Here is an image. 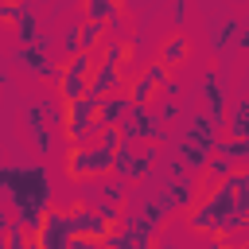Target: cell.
Masks as SVG:
<instances>
[{"label":"cell","mask_w":249,"mask_h":249,"mask_svg":"<svg viewBox=\"0 0 249 249\" xmlns=\"http://www.w3.org/2000/svg\"><path fill=\"white\" fill-rule=\"evenodd\" d=\"M187 226L195 233H206V237H226L233 230H245L249 226V175L237 171L230 175L226 183H214L187 214Z\"/></svg>","instance_id":"1"},{"label":"cell","mask_w":249,"mask_h":249,"mask_svg":"<svg viewBox=\"0 0 249 249\" xmlns=\"http://www.w3.org/2000/svg\"><path fill=\"white\" fill-rule=\"evenodd\" d=\"M97 109H101V101H93V97H82V101L66 105V144L70 148H89L97 140V132H101Z\"/></svg>","instance_id":"2"},{"label":"cell","mask_w":249,"mask_h":249,"mask_svg":"<svg viewBox=\"0 0 249 249\" xmlns=\"http://www.w3.org/2000/svg\"><path fill=\"white\" fill-rule=\"evenodd\" d=\"M160 163V148L156 144H121L117 160H113V175L124 183H140L152 175V167Z\"/></svg>","instance_id":"3"},{"label":"cell","mask_w":249,"mask_h":249,"mask_svg":"<svg viewBox=\"0 0 249 249\" xmlns=\"http://www.w3.org/2000/svg\"><path fill=\"white\" fill-rule=\"evenodd\" d=\"M113 160H117V152H109V148H101V144L70 148V156H66V171H70V179H86V183H93V179H105V175L113 171Z\"/></svg>","instance_id":"4"},{"label":"cell","mask_w":249,"mask_h":249,"mask_svg":"<svg viewBox=\"0 0 249 249\" xmlns=\"http://www.w3.org/2000/svg\"><path fill=\"white\" fill-rule=\"evenodd\" d=\"M171 82V70L156 58V62H148L132 82H128V101L136 105V109H152L156 105V97L163 93V86Z\"/></svg>","instance_id":"5"},{"label":"cell","mask_w":249,"mask_h":249,"mask_svg":"<svg viewBox=\"0 0 249 249\" xmlns=\"http://www.w3.org/2000/svg\"><path fill=\"white\" fill-rule=\"evenodd\" d=\"M121 136H124V144H160V140L167 136V128H163V121L156 117V109H136V105H132L128 121L121 124Z\"/></svg>","instance_id":"6"},{"label":"cell","mask_w":249,"mask_h":249,"mask_svg":"<svg viewBox=\"0 0 249 249\" xmlns=\"http://www.w3.org/2000/svg\"><path fill=\"white\" fill-rule=\"evenodd\" d=\"M35 245H39V249H74L70 210L51 206V210L43 214V226H39V233H35Z\"/></svg>","instance_id":"7"},{"label":"cell","mask_w":249,"mask_h":249,"mask_svg":"<svg viewBox=\"0 0 249 249\" xmlns=\"http://www.w3.org/2000/svg\"><path fill=\"white\" fill-rule=\"evenodd\" d=\"M198 89H202V113H206L214 124H226V109H230V86H226V74L206 70Z\"/></svg>","instance_id":"8"},{"label":"cell","mask_w":249,"mask_h":249,"mask_svg":"<svg viewBox=\"0 0 249 249\" xmlns=\"http://www.w3.org/2000/svg\"><path fill=\"white\" fill-rule=\"evenodd\" d=\"M160 237H156V230L152 226H144V222H136L132 214L105 237V249H152Z\"/></svg>","instance_id":"9"},{"label":"cell","mask_w":249,"mask_h":249,"mask_svg":"<svg viewBox=\"0 0 249 249\" xmlns=\"http://www.w3.org/2000/svg\"><path fill=\"white\" fill-rule=\"evenodd\" d=\"M70 230H74V237H86V241H101L105 245V237L113 233V226L93 210V206H86V202H78L74 210H70Z\"/></svg>","instance_id":"10"},{"label":"cell","mask_w":249,"mask_h":249,"mask_svg":"<svg viewBox=\"0 0 249 249\" xmlns=\"http://www.w3.org/2000/svg\"><path fill=\"white\" fill-rule=\"evenodd\" d=\"M23 128H27L31 144H35V152L47 156L51 144H54V132H51V121H47V113H43L39 101H27V105H23Z\"/></svg>","instance_id":"11"},{"label":"cell","mask_w":249,"mask_h":249,"mask_svg":"<svg viewBox=\"0 0 249 249\" xmlns=\"http://www.w3.org/2000/svg\"><path fill=\"white\" fill-rule=\"evenodd\" d=\"M12 62H16L19 70L35 74V78H54V82H58V74H62V66H54L39 43H35V47H16V51H12Z\"/></svg>","instance_id":"12"},{"label":"cell","mask_w":249,"mask_h":249,"mask_svg":"<svg viewBox=\"0 0 249 249\" xmlns=\"http://www.w3.org/2000/svg\"><path fill=\"white\" fill-rule=\"evenodd\" d=\"M124 89V70L117 66V62H97L93 66V78H89V97L93 101H105V97H113V93H121Z\"/></svg>","instance_id":"13"},{"label":"cell","mask_w":249,"mask_h":249,"mask_svg":"<svg viewBox=\"0 0 249 249\" xmlns=\"http://www.w3.org/2000/svg\"><path fill=\"white\" fill-rule=\"evenodd\" d=\"M218 128H222V124H214L202 109L183 113V140H191V144H198V148H206V152H214V144H218Z\"/></svg>","instance_id":"14"},{"label":"cell","mask_w":249,"mask_h":249,"mask_svg":"<svg viewBox=\"0 0 249 249\" xmlns=\"http://www.w3.org/2000/svg\"><path fill=\"white\" fill-rule=\"evenodd\" d=\"M226 136L230 140H241V144H249V89H241V93H233V101H230V109H226Z\"/></svg>","instance_id":"15"},{"label":"cell","mask_w":249,"mask_h":249,"mask_svg":"<svg viewBox=\"0 0 249 249\" xmlns=\"http://www.w3.org/2000/svg\"><path fill=\"white\" fill-rule=\"evenodd\" d=\"M128 113H132L128 89H121V93H113V97H105V101H101V109H97V121H101V128H121V124L128 121Z\"/></svg>","instance_id":"16"},{"label":"cell","mask_w":249,"mask_h":249,"mask_svg":"<svg viewBox=\"0 0 249 249\" xmlns=\"http://www.w3.org/2000/svg\"><path fill=\"white\" fill-rule=\"evenodd\" d=\"M124 198H128L124 179H101V183H93V191H86V202H113V206H121Z\"/></svg>","instance_id":"17"},{"label":"cell","mask_w":249,"mask_h":249,"mask_svg":"<svg viewBox=\"0 0 249 249\" xmlns=\"http://www.w3.org/2000/svg\"><path fill=\"white\" fill-rule=\"evenodd\" d=\"M187 54H191V39L183 35V31H175V35H167L163 39V47H160V62L171 70V66H179V62H187Z\"/></svg>","instance_id":"18"},{"label":"cell","mask_w":249,"mask_h":249,"mask_svg":"<svg viewBox=\"0 0 249 249\" xmlns=\"http://www.w3.org/2000/svg\"><path fill=\"white\" fill-rule=\"evenodd\" d=\"M82 16H86L89 23H109V19L121 16V4H117V0H86V4H82Z\"/></svg>","instance_id":"19"},{"label":"cell","mask_w":249,"mask_h":249,"mask_svg":"<svg viewBox=\"0 0 249 249\" xmlns=\"http://www.w3.org/2000/svg\"><path fill=\"white\" fill-rule=\"evenodd\" d=\"M237 31H241V19L226 16V19H222V23H214V31H210V47H214V51H226V47L237 39Z\"/></svg>","instance_id":"20"},{"label":"cell","mask_w":249,"mask_h":249,"mask_svg":"<svg viewBox=\"0 0 249 249\" xmlns=\"http://www.w3.org/2000/svg\"><path fill=\"white\" fill-rule=\"evenodd\" d=\"M210 156H214V152H206V148H198V144H191V140H183V136H179V160H183V167H187V171L206 167V163H210Z\"/></svg>","instance_id":"21"},{"label":"cell","mask_w":249,"mask_h":249,"mask_svg":"<svg viewBox=\"0 0 249 249\" xmlns=\"http://www.w3.org/2000/svg\"><path fill=\"white\" fill-rule=\"evenodd\" d=\"M4 249H39V245H35V233H31L27 226L12 222L8 233H4Z\"/></svg>","instance_id":"22"},{"label":"cell","mask_w":249,"mask_h":249,"mask_svg":"<svg viewBox=\"0 0 249 249\" xmlns=\"http://www.w3.org/2000/svg\"><path fill=\"white\" fill-rule=\"evenodd\" d=\"M16 35H19V47H35V43H39V35H43V31H39V16H35V12H27V16L16 23Z\"/></svg>","instance_id":"23"},{"label":"cell","mask_w":249,"mask_h":249,"mask_svg":"<svg viewBox=\"0 0 249 249\" xmlns=\"http://www.w3.org/2000/svg\"><path fill=\"white\" fill-rule=\"evenodd\" d=\"M78 31H82V51H101V43H105V23H89V19H82Z\"/></svg>","instance_id":"24"},{"label":"cell","mask_w":249,"mask_h":249,"mask_svg":"<svg viewBox=\"0 0 249 249\" xmlns=\"http://www.w3.org/2000/svg\"><path fill=\"white\" fill-rule=\"evenodd\" d=\"M58 47H62V54H66V58L82 54V31H78V23L62 27V35H58Z\"/></svg>","instance_id":"25"},{"label":"cell","mask_w":249,"mask_h":249,"mask_svg":"<svg viewBox=\"0 0 249 249\" xmlns=\"http://www.w3.org/2000/svg\"><path fill=\"white\" fill-rule=\"evenodd\" d=\"M156 117L163 121V124H171V121H179L183 117V105H179V97H156Z\"/></svg>","instance_id":"26"},{"label":"cell","mask_w":249,"mask_h":249,"mask_svg":"<svg viewBox=\"0 0 249 249\" xmlns=\"http://www.w3.org/2000/svg\"><path fill=\"white\" fill-rule=\"evenodd\" d=\"M206 171H210L218 183H226L230 175H237V163H233L230 156H218V152H214V156H210V163H206Z\"/></svg>","instance_id":"27"},{"label":"cell","mask_w":249,"mask_h":249,"mask_svg":"<svg viewBox=\"0 0 249 249\" xmlns=\"http://www.w3.org/2000/svg\"><path fill=\"white\" fill-rule=\"evenodd\" d=\"M93 144H101V148H109V152H117V148L124 144V136H121V128H101Z\"/></svg>","instance_id":"28"},{"label":"cell","mask_w":249,"mask_h":249,"mask_svg":"<svg viewBox=\"0 0 249 249\" xmlns=\"http://www.w3.org/2000/svg\"><path fill=\"white\" fill-rule=\"evenodd\" d=\"M171 19L183 27V19H187V4H183V0H175V4H171Z\"/></svg>","instance_id":"29"},{"label":"cell","mask_w":249,"mask_h":249,"mask_svg":"<svg viewBox=\"0 0 249 249\" xmlns=\"http://www.w3.org/2000/svg\"><path fill=\"white\" fill-rule=\"evenodd\" d=\"M74 249H105L101 241H86V237H74Z\"/></svg>","instance_id":"30"},{"label":"cell","mask_w":249,"mask_h":249,"mask_svg":"<svg viewBox=\"0 0 249 249\" xmlns=\"http://www.w3.org/2000/svg\"><path fill=\"white\" fill-rule=\"evenodd\" d=\"M198 249H226V241H218V237H210V241H202Z\"/></svg>","instance_id":"31"},{"label":"cell","mask_w":249,"mask_h":249,"mask_svg":"<svg viewBox=\"0 0 249 249\" xmlns=\"http://www.w3.org/2000/svg\"><path fill=\"white\" fill-rule=\"evenodd\" d=\"M237 47H249V31H245V27L237 31Z\"/></svg>","instance_id":"32"},{"label":"cell","mask_w":249,"mask_h":249,"mask_svg":"<svg viewBox=\"0 0 249 249\" xmlns=\"http://www.w3.org/2000/svg\"><path fill=\"white\" fill-rule=\"evenodd\" d=\"M4 86H8V74H4V66H0V89H4Z\"/></svg>","instance_id":"33"},{"label":"cell","mask_w":249,"mask_h":249,"mask_svg":"<svg viewBox=\"0 0 249 249\" xmlns=\"http://www.w3.org/2000/svg\"><path fill=\"white\" fill-rule=\"evenodd\" d=\"M241 171H245V175H249V156H245V163H241Z\"/></svg>","instance_id":"34"},{"label":"cell","mask_w":249,"mask_h":249,"mask_svg":"<svg viewBox=\"0 0 249 249\" xmlns=\"http://www.w3.org/2000/svg\"><path fill=\"white\" fill-rule=\"evenodd\" d=\"M226 249H241V245H226Z\"/></svg>","instance_id":"35"},{"label":"cell","mask_w":249,"mask_h":249,"mask_svg":"<svg viewBox=\"0 0 249 249\" xmlns=\"http://www.w3.org/2000/svg\"><path fill=\"white\" fill-rule=\"evenodd\" d=\"M0 249H4V237H0Z\"/></svg>","instance_id":"36"},{"label":"cell","mask_w":249,"mask_h":249,"mask_svg":"<svg viewBox=\"0 0 249 249\" xmlns=\"http://www.w3.org/2000/svg\"><path fill=\"white\" fill-rule=\"evenodd\" d=\"M241 249H249V245H241Z\"/></svg>","instance_id":"37"}]
</instances>
